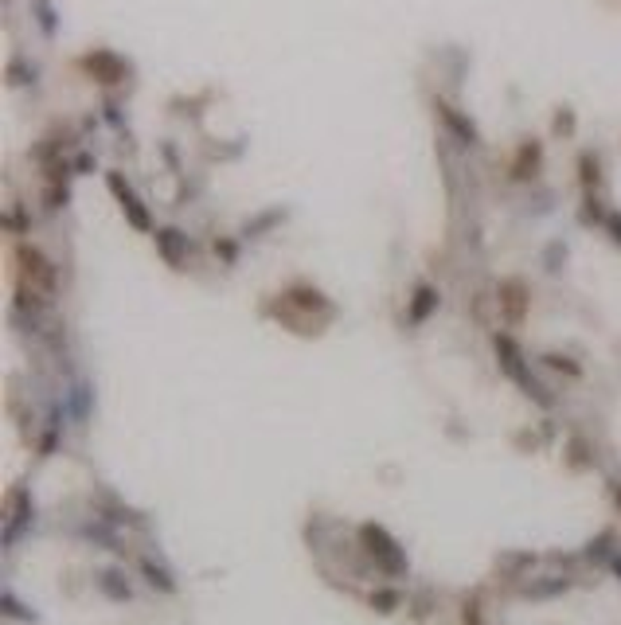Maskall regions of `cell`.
Wrapping results in <instances>:
<instances>
[{
    "label": "cell",
    "instance_id": "cell-1",
    "mask_svg": "<svg viewBox=\"0 0 621 625\" xmlns=\"http://www.w3.org/2000/svg\"><path fill=\"white\" fill-rule=\"evenodd\" d=\"M20 266H24L28 281H35L40 289H55V270H51V262L35 246H20Z\"/></svg>",
    "mask_w": 621,
    "mask_h": 625
},
{
    "label": "cell",
    "instance_id": "cell-2",
    "mask_svg": "<svg viewBox=\"0 0 621 625\" xmlns=\"http://www.w3.org/2000/svg\"><path fill=\"white\" fill-rule=\"evenodd\" d=\"M86 71L90 75H98L102 83H118L121 78V63H114V55H86Z\"/></svg>",
    "mask_w": 621,
    "mask_h": 625
},
{
    "label": "cell",
    "instance_id": "cell-3",
    "mask_svg": "<svg viewBox=\"0 0 621 625\" xmlns=\"http://www.w3.org/2000/svg\"><path fill=\"white\" fill-rule=\"evenodd\" d=\"M504 309H508L512 321H520V317H524V297H520V289H516V286H504Z\"/></svg>",
    "mask_w": 621,
    "mask_h": 625
}]
</instances>
